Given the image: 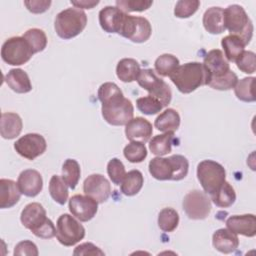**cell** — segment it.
<instances>
[{
  "label": "cell",
  "instance_id": "1",
  "mask_svg": "<svg viewBox=\"0 0 256 256\" xmlns=\"http://www.w3.org/2000/svg\"><path fill=\"white\" fill-rule=\"evenodd\" d=\"M203 66L207 76L206 85L209 87L215 90L227 91L236 86L238 77L230 69V64L221 50L209 51L204 58Z\"/></svg>",
  "mask_w": 256,
  "mask_h": 256
},
{
  "label": "cell",
  "instance_id": "2",
  "mask_svg": "<svg viewBox=\"0 0 256 256\" xmlns=\"http://www.w3.org/2000/svg\"><path fill=\"white\" fill-rule=\"evenodd\" d=\"M189 171V162L182 155H173L169 158L156 157L149 163V172L153 178L160 181H181Z\"/></svg>",
  "mask_w": 256,
  "mask_h": 256
},
{
  "label": "cell",
  "instance_id": "3",
  "mask_svg": "<svg viewBox=\"0 0 256 256\" xmlns=\"http://www.w3.org/2000/svg\"><path fill=\"white\" fill-rule=\"evenodd\" d=\"M206 70L202 63L190 62L179 66L170 76L176 88L183 94H190L206 85Z\"/></svg>",
  "mask_w": 256,
  "mask_h": 256
},
{
  "label": "cell",
  "instance_id": "4",
  "mask_svg": "<svg viewBox=\"0 0 256 256\" xmlns=\"http://www.w3.org/2000/svg\"><path fill=\"white\" fill-rule=\"evenodd\" d=\"M224 21L225 27L230 32V35L240 38L245 45L251 42L254 27L242 6L234 4L224 9Z\"/></svg>",
  "mask_w": 256,
  "mask_h": 256
},
{
  "label": "cell",
  "instance_id": "5",
  "mask_svg": "<svg viewBox=\"0 0 256 256\" xmlns=\"http://www.w3.org/2000/svg\"><path fill=\"white\" fill-rule=\"evenodd\" d=\"M87 25L86 13L78 8H68L61 11L55 19V31L57 35L70 40L83 32Z\"/></svg>",
  "mask_w": 256,
  "mask_h": 256
},
{
  "label": "cell",
  "instance_id": "6",
  "mask_svg": "<svg viewBox=\"0 0 256 256\" xmlns=\"http://www.w3.org/2000/svg\"><path fill=\"white\" fill-rule=\"evenodd\" d=\"M102 116L112 126L127 125L133 119L134 107L132 102L121 94L102 103Z\"/></svg>",
  "mask_w": 256,
  "mask_h": 256
},
{
  "label": "cell",
  "instance_id": "7",
  "mask_svg": "<svg viewBox=\"0 0 256 256\" xmlns=\"http://www.w3.org/2000/svg\"><path fill=\"white\" fill-rule=\"evenodd\" d=\"M197 178L204 192L212 196L226 181V171L220 163L204 160L197 166Z\"/></svg>",
  "mask_w": 256,
  "mask_h": 256
},
{
  "label": "cell",
  "instance_id": "8",
  "mask_svg": "<svg viewBox=\"0 0 256 256\" xmlns=\"http://www.w3.org/2000/svg\"><path fill=\"white\" fill-rule=\"evenodd\" d=\"M137 82L140 87L149 93V96L159 100L163 107L171 103L172 91L169 85L163 79L159 78L152 69L141 70Z\"/></svg>",
  "mask_w": 256,
  "mask_h": 256
},
{
  "label": "cell",
  "instance_id": "9",
  "mask_svg": "<svg viewBox=\"0 0 256 256\" xmlns=\"http://www.w3.org/2000/svg\"><path fill=\"white\" fill-rule=\"evenodd\" d=\"M34 52L23 37H12L4 42L1 48L2 60L11 66L26 64L33 57Z\"/></svg>",
  "mask_w": 256,
  "mask_h": 256
},
{
  "label": "cell",
  "instance_id": "10",
  "mask_svg": "<svg viewBox=\"0 0 256 256\" xmlns=\"http://www.w3.org/2000/svg\"><path fill=\"white\" fill-rule=\"evenodd\" d=\"M85 228L78 220L69 214L61 215L57 220L56 237L60 244L71 247L84 239Z\"/></svg>",
  "mask_w": 256,
  "mask_h": 256
},
{
  "label": "cell",
  "instance_id": "11",
  "mask_svg": "<svg viewBox=\"0 0 256 256\" xmlns=\"http://www.w3.org/2000/svg\"><path fill=\"white\" fill-rule=\"evenodd\" d=\"M118 34L134 43H144L152 35V26L146 18L126 13Z\"/></svg>",
  "mask_w": 256,
  "mask_h": 256
},
{
  "label": "cell",
  "instance_id": "12",
  "mask_svg": "<svg viewBox=\"0 0 256 256\" xmlns=\"http://www.w3.org/2000/svg\"><path fill=\"white\" fill-rule=\"evenodd\" d=\"M183 209L189 219L204 220L211 212V200L205 192L193 190L184 197Z\"/></svg>",
  "mask_w": 256,
  "mask_h": 256
},
{
  "label": "cell",
  "instance_id": "13",
  "mask_svg": "<svg viewBox=\"0 0 256 256\" xmlns=\"http://www.w3.org/2000/svg\"><path fill=\"white\" fill-rule=\"evenodd\" d=\"M14 149L23 158L33 161L44 154L47 149V142L42 135L29 133L15 142Z\"/></svg>",
  "mask_w": 256,
  "mask_h": 256
},
{
  "label": "cell",
  "instance_id": "14",
  "mask_svg": "<svg viewBox=\"0 0 256 256\" xmlns=\"http://www.w3.org/2000/svg\"><path fill=\"white\" fill-rule=\"evenodd\" d=\"M69 210L79 221L88 222L96 216L98 202L87 195H74L69 200Z\"/></svg>",
  "mask_w": 256,
  "mask_h": 256
},
{
  "label": "cell",
  "instance_id": "15",
  "mask_svg": "<svg viewBox=\"0 0 256 256\" xmlns=\"http://www.w3.org/2000/svg\"><path fill=\"white\" fill-rule=\"evenodd\" d=\"M83 191L85 195L93 198L98 203H104L111 195V185L103 175L92 174L85 179Z\"/></svg>",
  "mask_w": 256,
  "mask_h": 256
},
{
  "label": "cell",
  "instance_id": "16",
  "mask_svg": "<svg viewBox=\"0 0 256 256\" xmlns=\"http://www.w3.org/2000/svg\"><path fill=\"white\" fill-rule=\"evenodd\" d=\"M49 218H47V213L44 207L37 202L28 204L21 212L20 220L23 226L35 233L41 226H43Z\"/></svg>",
  "mask_w": 256,
  "mask_h": 256
},
{
  "label": "cell",
  "instance_id": "17",
  "mask_svg": "<svg viewBox=\"0 0 256 256\" xmlns=\"http://www.w3.org/2000/svg\"><path fill=\"white\" fill-rule=\"evenodd\" d=\"M18 186L21 193L27 197H36L43 189V179L41 174L34 169H27L20 173Z\"/></svg>",
  "mask_w": 256,
  "mask_h": 256
},
{
  "label": "cell",
  "instance_id": "18",
  "mask_svg": "<svg viewBox=\"0 0 256 256\" xmlns=\"http://www.w3.org/2000/svg\"><path fill=\"white\" fill-rule=\"evenodd\" d=\"M126 138L129 141L146 143L150 140L153 134L152 124L145 118H133L125 128Z\"/></svg>",
  "mask_w": 256,
  "mask_h": 256
},
{
  "label": "cell",
  "instance_id": "19",
  "mask_svg": "<svg viewBox=\"0 0 256 256\" xmlns=\"http://www.w3.org/2000/svg\"><path fill=\"white\" fill-rule=\"evenodd\" d=\"M226 226L237 235L245 237H254L256 235V218L253 214L231 216L227 219Z\"/></svg>",
  "mask_w": 256,
  "mask_h": 256
},
{
  "label": "cell",
  "instance_id": "20",
  "mask_svg": "<svg viewBox=\"0 0 256 256\" xmlns=\"http://www.w3.org/2000/svg\"><path fill=\"white\" fill-rule=\"evenodd\" d=\"M126 13L114 6H106L99 12V23L107 33H119Z\"/></svg>",
  "mask_w": 256,
  "mask_h": 256
},
{
  "label": "cell",
  "instance_id": "21",
  "mask_svg": "<svg viewBox=\"0 0 256 256\" xmlns=\"http://www.w3.org/2000/svg\"><path fill=\"white\" fill-rule=\"evenodd\" d=\"M213 247L223 254H230L237 250L239 246V238L237 234L231 232L229 229H219L212 237Z\"/></svg>",
  "mask_w": 256,
  "mask_h": 256
},
{
  "label": "cell",
  "instance_id": "22",
  "mask_svg": "<svg viewBox=\"0 0 256 256\" xmlns=\"http://www.w3.org/2000/svg\"><path fill=\"white\" fill-rule=\"evenodd\" d=\"M18 183L10 179L0 180V208L9 209L14 207L21 198Z\"/></svg>",
  "mask_w": 256,
  "mask_h": 256
},
{
  "label": "cell",
  "instance_id": "23",
  "mask_svg": "<svg viewBox=\"0 0 256 256\" xmlns=\"http://www.w3.org/2000/svg\"><path fill=\"white\" fill-rule=\"evenodd\" d=\"M23 129V121L17 113H2L0 133L2 138L7 140L15 139Z\"/></svg>",
  "mask_w": 256,
  "mask_h": 256
},
{
  "label": "cell",
  "instance_id": "24",
  "mask_svg": "<svg viewBox=\"0 0 256 256\" xmlns=\"http://www.w3.org/2000/svg\"><path fill=\"white\" fill-rule=\"evenodd\" d=\"M203 26L205 30L213 35L221 34L226 30L224 21V9L211 7L203 15Z\"/></svg>",
  "mask_w": 256,
  "mask_h": 256
},
{
  "label": "cell",
  "instance_id": "25",
  "mask_svg": "<svg viewBox=\"0 0 256 256\" xmlns=\"http://www.w3.org/2000/svg\"><path fill=\"white\" fill-rule=\"evenodd\" d=\"M5 82L14 92L19 94L29 93L32 83L28 74L22 69H11L5 77Z\"/></svg>",
  "mask_w": 256,
  "mask_h": 256
},
{
  "label": "cell",
  "instance_id": "26",
  "mask_svg": "<svg viewBox=\"0 0 256 256\" xmlns=\"http://www.w3.org/2000/svg\"><path fill=\"white\" fill-rule=\"evenodd\" d=\"M141 72L140 64L133 58L121 59L116 67L117 77L124 83L137 81Z\"/></svg>",
  "mask_w": 256,
  "mask_h": 256
},
{
  "label": "cell",
  "instance_id": "27",
  "mask_svg": "<svg viewBox=\"0 0 256 256\" xmlns=\"http://www.w3.org/2000/svg\"><path fill=\"white\" fill-rule=\"evenodd\" d=\"M181 118L179 113L174 109H166L164 112H162L155 120L154 126L157 130L167 133L171 132L174 133L177 131L180 127Z\"/></svg>",
  "mask_w": 256,
  "mask_h": 256
},
{
  "label": "cell",
  "instance_id": "28",
  "mask_svg": "<svg viewBox=\"0 0 256 256\" xmlns=\"http://www.w3.org/2000/svg\"><path fill=\"white\" fill-rule=\"evenodd\" d=\"M144 184L143 174L139 170H132L128 172L121 183V192L128 197L137 195Z\"/></svg>",
  "mask_w": 256,
  "mask_h": 256
},
{
  "label": "cell",
  "instance_id": "29",
  "mask_svg": "<svg viewBox=\"0 0 256 256\" xmlns=\"http://www.w3.org/2000/svg\"><path fill=\"white\" fill-rule=\"evenodd\" d=\"M221 45L224 49V55L228 62H236L245 51V43L238 37L229 35L222 39Z\"/></svg>",
  "mask_w": 256,
  "mask_h": 256
},
{
  "label": "cell",
  "instance_id": "30",
  "mask_svg": "<svg viewBox=\"0 0 256 256\" xmlns=\"http://www.w3.org/2000/svg\"><path fill=\"white\" fill-rule=\"evenodd\" d=\"M174 141V133L167 132L162 135L154 136L149 142V149L152 154L161 157L169 154L172 151Z\"/></svg>",
  "mask_w": 256,
  "mask_h": 256
},
{
  "label": "cell",
  "instance_id": "31",
  "mask_svg": "<svg viewBox=\"0 0 256 256\" xmlns=\"http://www.w3.org/2000/svg\"><path fill=\"white\" fill-rule=\"evenodd\" d=\"M81 177V168L79 163L74 159H67L62 166V178L67 186L74 190L78 185Z\"/></svg>",
  "mask_w": 256,
  "mask_h": 256
},
{
  "label": "cell",
  "instance_id": "32",
  "mask_svg": "<svg viewBox=\"0 0 256 256\" xmlns=\"http://www.w3.org/2000/svg\"><path fill=\"white\" fill-rule=\"evenodd\" d=\"M211 200L220 208H229L236 201L235 190L230 183L225 181L221 188L211 196Z\"/></svg>",
  "mask_w": 256,
  "mask_h": 256
},
{
  "label": "cell",
  "instance_id": "33",
  "mask_svg": "<svg viewBox=\"0 0 256 256\" xmlns=\"http://www.w3.org/2000/svg\"><path fill=\"white\" fill-rule=\"evenodd\" d=\"M49 192L56 203L59 205H65L69 197V191L63 178L58 175L52 176L49 183Z\"/></svg>",
  "mask_w": 256,
  "mask_h": 256
},
{
  "label": "cell",
  "instance_id": "34",
  "mask_svg": "<svg viewBox=\"0 0 256 256\" xmlns=\"http://www.w3.org/2000/svg\"><path fill=\"white\" fill-rule=\"evenodd\" d=\"M179 214L173 208H164L158 215V226L166 233L173 232L179 225Z\"/></svg>",
  "mask_w": 256,
  "mask_h": 256
},
{
  "label": "cell",
  "instance_id": "35",
  "mask_svg": "<svg viewBox=\"0 0 256 256\" xmlns=\"http://www.w3.org/2000/svg\"><path fill=\"white\" fill-rule=\"evenodd\" d=\"M156 72L163 77H170L171 74L180 66L179 59L172 54H163L155 61Z\"/></svg>",
  "mask_w": 256,
  "mask_h": 256
},
{
  "label": "cell",
  "instance_id": "36",
  "mask_svg": "<svg viewBox=\"0 0 256 256\" xmlns=\"http://www.w3.org/2000/svg\"><path fill=\"white\" fill-rule=\"evenodd\" d=\"M22 37L28 42L34 54L44 51L45 48L47 47L48 39L45 32L41 29H38V28L29 29L24 33Z\"/></svg>",
  "mask_w": 256,
  "mask_h": 256
},
{
  "label": "cell",
  "instance_id": "37",
  "mask_svg": "<svg viewBox=\"0 0 256 256\" xmlns=\"http://www.w3.org/2000/svg\"><path fill=\"white\" fill-rule=\"evenodd\" d=\"M254 77H247L243 78L242 80L238 81L236 86L234 87V92L236 97L243 102L251 103L256 100L254 92H253V86H254Z\"/></svg>",
  "mask_w": 256,
  "mask_h": 256
},
{
  "label": "cell",
  "instance_id": "38",
  "mask_svg": "<svg viewBox=\"0 0 256 256\" xmlns=\"http://www.w3.org/2000/svg\"><path fill=\"white\" fill-rule=\"evenodd\" d=\"M123 153L125 158L131 163H141L146 159L148 155L145 144L141 142H135V141L130 142L124 148Z\"/></svg>",
  "mask_w": 256,
  "mask_h": 256
},
{
  "label": "cell",
  "instance_id": "39",
  "mask_svg": "<svg viewBox=\"0 0 256 256\" xmlns=\"http://www.w3.org/2000/svg\"><path fill=\"white\" fill-rule=\"evenodd\" d=\"M136 105L138 110L145 114V115H156L158 113H160L162 111V109L164 108L162 103L157 100L156 98L152 97V96H146V97H141L138 98L136 101Z\"/></svg>",
  "mask_w": 256,
  "mask_h": 256
},
{
  "label": "cell",
  "instance_id": "40",
  "mask_svg": "<svg viewBox=\"0 0 256 256\" xmlns=\"http://www.w3.org/2000/svg\"><path fill=\"white\" fill-rule=\"evenodd\" d=\"M200 4L198 0H180L175 5L174 15L181 19L189 18L197 12Z\"/></svg>",
  "mask_w": 256,
  "mask_h": 256
},
{
  "label": "cell",
  "instance_id": "41",
  "mask_svg": "<svg viewBox=\"0 0 256 256\" xmlns=\"http://www.w3.org/2000/svg\"><path fill=\"white\" fill-rule=\"evenodd\" d=\"M153 5L151 0H117L116 7L123 12H143Z\"/></svg>",
  "mask_w": 256,
  "mask_h": 256
},
{
  "label": "cell",
  "instance_id": "42",
  "mask_svg": "<svg viewBox=\"0 0 256 256\" xmlns=\"http://www.w3.org/2000/svg\"><path fill=\"white\" fill-rule=\"evenodd\" d=\"M107 173L113 184L119 186L123 182L125 176H126V170L125 166L122 163L121 160L117 158H113L108 162L107 165Z\"/></svg>",
  "mask_w": 256,
  "mask_h": 256
},
{
  "label": "cell",
  "instance_id": "43",
  "mask_svg": "<svg viewBox=\"0 0 256 256\" xmlns=\"http://www.w3.org/2000/svg\"><path fill=\"white\" fill-rule=\"evenodd\" d=\"M237 67L243 73L254 74L256 71L255 53L252 51H244L236 61Z\"/></svg>",
  "mask_w": 256,
  "mask_h": 256
},
{
  "label": "cell",
  "instance_id": "44",
  "mask_svg": "<svg viewBox=\"0 0 256 256\" xmlns=\"http://www.w3.org/2000/svg\"><path fill=\"white\" fill-rule=\"evenodd\" d=\"M39 251L35 243L29 240H24L19 242L15 249H14V255H29V256H38Z\"/></svg>",
  "mask_w": 256,
  "mask_h": 256
},
{
  "label": "cell",
  "instance_id": "45",
  "mask_svg": "<svg viewBox=\"0 0 256 256\" xmlns=\"http://www.w3.org/2000/svg\"><path fill=\"white\" fill-rule=\"evenodd\" d=\"M26 8L33 14H41L49 10L52 1L50 0H30L24 1Z\"/></svg>",
  "mask_w": 256,
  "mask_h": 256
},
{
  "label": "cell",
  "instance_id": "46",
  "mask_svg": "<svg viewBox=\"0 0 256 256\" xmlns=\"http://www.w3.org/2000/svg\"><path fill=\"white\" fill-rule=\"evenodd\" d=\"M74 255H105V253L93 243H83L77 246L73 252Z\"/></svg>",
  "mask_w": 256,
  "mask_h": 256
},
{
  "label": "cell",
  "instance_id": "47",
  "mask_svg": "<svg viewBox=\"0 0 256 256\" xmlns=\"http://www.w3.org/2000/svg\"><path fill=\"white\" fill-rule=\"evenodd\" d=\"M99 3L100 1L98 0H78V1L71 0V4L78 9H92L95 6H97Z\"/></svg>",
  "mask_w": 256,
  "mask_h": 256
}]
</instances>
